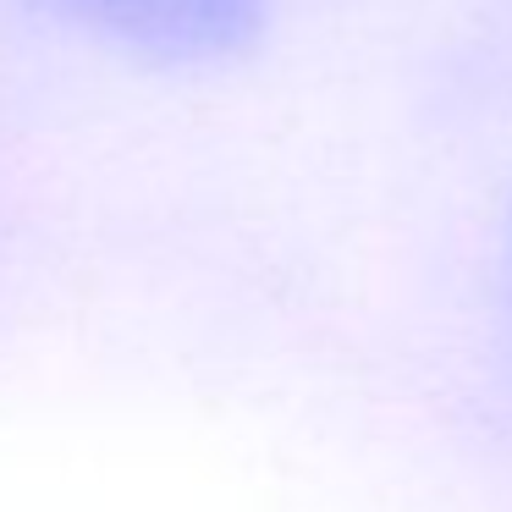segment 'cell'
<instances>
[{
	"label": "cell",
	"instance_id": "1",
	"mask_svg": "<svg viewBox=\"0 0 512 512\" xmlns=\"http://www.w3.org/2000/svg\"><path fill=\"white\" fill-rule=\"evenodd\" d=\"M72 23L149 61H226L254 45L270 0H56Z\"/></svg>",
	"mask_w": 512,
	"mask_h": 512
}]
</instances>
